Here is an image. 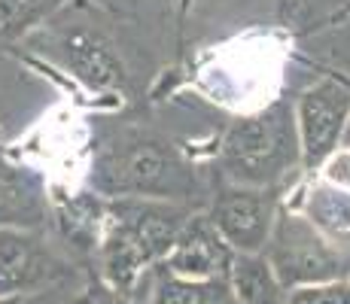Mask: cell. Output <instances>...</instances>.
Returning a JSON list of instances; mask_svg holds the SVG:
<instances>
[{
    "label": "cell",
    "mask_w": 350,
    "mask_h": 304,
    "mask_svg": "<svg viewBox=\"0 0 350 304\" xmlns=\"http://www.w3.org/2000/svg\"><path fill=\"white\" fill-rule=\"evenodd\" d=\"M131 299L137 304H238L226 280H189L174 274L165 262L140 274Z\"/></svg>",
    "instance_id": "8fae6325"
},
{
    "label": "cell",
    "mask_w": 350,
    "mask_h": 304,
    "mask_svg": "<svg viewBox=\"0 0 350 304\" xmlns=\"http://www.w3.org/2000/svg\"><path fill=\"white\" fill-rule=\"evenodd\" d=\"M280 3L286 6L289 16H305V12H317L320 3H332V0H280Z\"/></svg>",
    "instance_id": "d6986e66"
},
{
    "label": "cell",
    "mask_w": 350,
    "mask_h": 304,
    "mask_svg": "<svg viewBox=\"0 0 350 304\" xmlns=\"http://www.w3.org/2000/svg\"><path fill=\"white\" fill-rule=\"evenodd\" d=\"M62 0H0V46L25 37L52 16Z\"/></svg>",
    "instance_id": "9a60e30c"
},
{
    "label": "cell",
    "mask_w": 350,
    "mask_h": 304,
    "mask_svg": "<svg viewBox=\"0 0 350 304\" xmlns=\"http://www.w3.org/2000/svg\"><path fill=\"white\" fill-rule=\"evenodd\" d=\"M104 213L107 198L92 189V192H55L49 195V225L55 240L62 243L73 259L83 265H92L104 232Z\"/></svg>",
    "instance_id": "30bf717a"
},
{
    "label": "cell",
    "mask_w": 350,
    "mask_h": 304,
    "mask_svg": "<svg viewBox=\"0 0 350 304\" xmlns=\"http://www.w3.org/2000/svg\"><path fill=\"white\" fill-rule=\"evenodd\" d=\"M0 225H49V192L43 177L6 158H0Z\"/></svg>",
    "instance_id": "7c38bea8"
},
{
    "label": "cell",
    "mask_w": 350,
    "mask_h": 304,
    "mask_svg": "<svg viewBox=\"0 0 350 304\" xmlns=\"http://www.w3.org/2000/svg\"><path fill=\"white\" fill-rule=\"evenodd\" d=\"M232 259L234 249L223 240L211 216L204 210H192L180 228L165 265L174 274L189 277V280H226Z\"/></svg>",
    "instance_id": "9c48e42d"
},
{
    "label": "cell",
    "mask_w": 350,
    "mask_h": 304,
    "mask_svg": "<svg viewBox=\"0 0 350 304\" xmlns=\"http://www.w3.org/2000/svg\"><path fill=\"white\" fill-rule=\"evenodd\" d=\"M280 210V192L278 189H259V186H234V182H219L213 189L207 216L223 234V240L234 253H262L268 238H271L274 219Z\"/></svg>",
    "instance_id": "52a82bcc"
},
{
    "label": "cell",
    "mask_w": 350,
    "mask_h": 304,
    "mask_svg": "<svg viewBox=\"0 0 350 304\" xmlns=\"http://www.w3.org/2000/svg\"><path fill=\"white\" fill-rule=\"evenodd\" d=\"M195 207L159 198H107L104 232L92 265L113 289L131 295L146 268L167 259Z\"/></svg>",
    "instance_id": "7a4b0ae2"
},
{
    "label": "cell",
    "mask_w": 350,
    "mask_h": 304,
    "mask_svg": "<svg viewBox=\"0 0 350 304\" xmlns=\"http://www.w3.org/2000/svg\"><path fill=\"white\" fill-rule=\"evenodd\" d=\"M89 180L100 198H159L195 207L207 192L192 161L159 131L140 125L100 140Z\"/></svg>",
    "instance_id": "6da1fadb"
},
{
    "label": "cell",
    "mask_w": 350,
    "mask_h": 304,
    "mask_svg": "<svg viewBox=\"0 0 350 304\" xmlns=\"http://www.w3.org/2000/svg\"><path fill=\"white\" fill-rule=\"evenodd\" d=\"M293 113L301 146V167L320 171L323 161L345 143L350 122V85L335 77L320 79L299 94Z\"/></svg>",
    "instance_id": "8992f818"
},
{
    "label": "cell",
    "mask_w": 350,
    "mask_h": 304,
    "mask_svg": "<svg viewBox=\"0 0 350 304\" xmlns=\"http://www.w3.org/2000/svg\"><path fill=\"white\" fill-rule=\"evenodd\" d=\"M89 268L46 228L0 225V299L73 295Z\"/></svg>",
    "instance_id": "277c9868"
},
{
    "label": "cell",
    "mask_w": 350,
    "mask_h": 304,
    "mask_svg": "<svg viewBox=\"0 0 350 304\" xmlns=\"http://www.w3.org/2000/svg\"><path fill=\"white\" fill-rule=\"evenodd\" d=\"M67 304H137V301H134L131 295L113 289L107 280H100L98 271L92 268L89 277L83 280V286L73 295H67Z\"/></svg>",
    "instance_id": "e0dca14e"
},
{
    "label": "cell",
    "mask_w": 350,
    "mask_h": 304,
    "mask_svg": "<svg viewBox=\"0 0 350 304\" xmlns=\"http://www.w3.org/2000/svg\"><path fill=\"white\" fill-rule=\"evenodd\" d=\"M341 146H350V122H347V131H345V143Z\"/></svg>",
    "instance_id": "7402d4cb"
},
{
    "label": "cell",
    "mask_w": 350,
    "mask_h": 304,
    "mask_svg": "<svg viewBox=\"0 0 350 304\" xmlns=\"http://www.w3.org/2000/svg\"><path fill=\"white\" fill-rule=\"evenodd\" d=\"M284 304H350V280H329L295 286L286 292Z\"/></svg>",
    "instance_id": "2e32d148"
},
{
    "label": "cell",
    "mask_w": 350,
    "mask_h": 304,
    "mask_svg": "<svg viewBox=\"0 0 350 304\" xmlns=\"http://www.w3.org/2000/svg\"><path fill=\"white\" fill-rule=\"evenodd\" d=\"M320 177L326 182H332V186L347 189L350 192V146H338V150L323 161Z\"/></svg>",
    "instance_id": "ac0fdd59"
},
{
    "label": "cell",
    "mask_w": 350,
    "mask_h": 304,
    "mask_svg": "<svg viewBox=\"0 0 350 304\" xmlns=\"http://www.w3.org/2000/svg\"><path fill=\"white\" fill-rule=\"evenodd\" d=\"M0 304H22V299H0Z\"/></svg>",
    "instance_id": "44dd1931"
},
{
    "label": "cell",
    "mask_w": 350,
    "mask_h": 304,
    "mask_svg": "<svg viewBox=\"0 0 350 304\" xmlns=\"http://www.w3.org/2000/svg\"><path fill=\"white\" fill-rule=\"evenodd\" d=\"M49 49L89 89H98V92L125 89L128 73H125L122 58H119L116 46L110 43V37L100 28H95L92 22H70V25L52 28Z\"/></svg>",
    "instance_id": "ba28073f"
},
{
    "label": "cell",
    "mask_w": 350,
    "mask_h": 304,
    "mask_svg": "<svg viewBox=\"0 0 350 304\" xmlns=\"http://www.w3.org/2000/svg\"><path fill=\"white\" fill-rule=\"evenodd\" d=\"M22 304H67L64 295H33V299H22Z\"/></svg>",
    "instance_id": "ffe728a7"
},
{
    "label": "cell",
    "mask_w": 350,
    "mask_h": 304,
    "mask_svg": "<svg viewBox=\"0 0 350 304\" xmlns=\"http://www.w3.org/2000/svg\"><path fill=\"white\" fill-rule=\"evenodd\" d=\"M262 255L268 259L274 277L286 292L295 286L347 280L350 277V255L341 253L332 240L323 238L311 225V219L295 207H280L278 210L271 238H268Z\"/></svg>",
    "instance_id": "5b68a950"
},
{
    "label": "cell",
    "mask_w": 350,
    "mask_h": 304,
    "mask_svg": "<svg viewBox=\"0 0 350 304\" xmlns=\"http://www.w3.org/2000/svg\"><path fill=\"white\" fill-rule=\"evenodd\" d=\"M238 304H284L286 289L274 277L271 265L262 253H234L226 277Z\"/></svg>",
    "instance_id": "5bb4252c"
},
{
    "label": "cell",
    "mask_w": 350,
    "mask_h": 304,
    "mask_svg": "<svg viewBox=\"0 0 350 304\" xmlns=\"http://www.w3.org/2000/svg\"><path fill=\"white\" fill-rule=\"evenodd\" d=\"M347 280H350V277H347Z\"/></svg>",
    "instance_id": "603a6c76"
},
{
    "label": "cell",
    "mask_w": 350,
    "mask_h": 304,
    "mask_svg": "<svg viewBox=\"0 0 350 304\" xmlns=\"http://www.w3.org/2000/svg\"><path fill=\"white\" fill-rule=\"evenodd\" d=\"M217 167L223 182L280 192V186L301 167L293 104L274 100L265 110L234 119L219 140Z\"/></svg>",
    "instance_id": "3957f363"
},
{
    "label": "cell",
    "mask_w": 350,
    "mask_h": 304,
    "mask_svg": "<svg viewBox=\"0 0 350 304\" xmlns=\"http://www.w3.org/2000/svg\"><path fill=\"white\" fill-rule=\"evenodd\" d=\"M295 210L305 213L323 238L332 240L341 253L350 255V192L347 189H338L320 177L305 189V198H301V204Z\"/></svg>",
    "instance_id": "4fadbf2b"
}]
</instances>
